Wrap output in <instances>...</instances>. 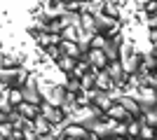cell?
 <instances>
[{
  "mask_svg": "<svg viewBox=\"0 0 157 140\" xmlns=\"http://www.w3.org/2000/svg\"><path fill=\"white\" fill-rule=\"evenodd\" d=\"M105 73H108V77L113 80L115 89L127 87L129 77H127V73H124V68H122V63H120V61H108V66H105Z\"/></svg>",
  "mask_w": 157,
  "mask_h": 140,
  "instance_id": "cell-1",
  "label": "cell"
},
{
  "mask_svg": "<svg viewBox=\"0 0 157 140\" xmlns=\"http://www.w3.org/2000/svg\"><path fill=\"white\" fill-rule=\"evenodd\" d=\"M21 93H24V100L31 103V105H42V96H40L38 89V77H28L26 84L21 87Z\"/></svg>",
  "mask_w": 157,
  "mask_h": 140,
  "instance_id": "cell-2",
  "label": "cell"
},
{
  "mask_svg": "<svg viewBox=\"0 0 157 140\" xmlns=\"http://www.w3.org/2000/svg\"><path fill=\"white\" fill-rule=\"evenodd\" d=\"M40 114L45 117L52 126H56V124H63V119H66V114L61 112V107H54V105H47V103H42L40 105Z\"/></svg>",
  "mask_w": 157,
  "mask_h": 140,
  "instance_id": "cell-3",
  "label": "cell"
},
{
  "mask_svg": "<svg viewBox=\"0 0 157 140\" xmlns=\"http://www.w3.org/2000/svg\"><path fill=\"white\" fill-rule=\"evenodd\" d=\"M85 59L89 61V66L94 68V73L105 70V66H108V56L103 54V49H89V54H85Z\"/></svg>",
  "mask_w": 157,
  "mask_h": 140,
  "instance_id": "cell-4",
  "label": "cell"
},
{
  "mask_svg": "<svg viewBox=\"0 0 157 140\" xmlns=\"http://www.w3.org/2000/svg\"><path fill=\"white\" fill-rule=\"evenodd\" d=\"M124 42V35L120 33V35H115V38H110V40L105 42V47H103V54L108 56V61H120V45Z\"/></svg>",
  "mask_w": 157,
  "mask_h": 140,
  "instance_id": "cell-5",
  "label": "cell"
},
{
  "mask_svg": "<svg viewBox=\"0 0 157 140\" xmlns=\"http://www.w3.org/2000/svg\"><path fill=\"white\" fill-rule=\"evenodd\" d=\"M122 68H124L127 77H134L138 73V68H141V52H134L131 56H124V59H120Z\"/></svg>",
  "mask_w": 157,
  "mask_h": 140,
  "instance_id": "cell-6",
  "label": "cell"
},
{
  "mask_svg": "<svg viewBox=\"0 0 157 140\" xmlns=\"http://www.w3.org/2000/svg\"><path fill=\"white\" fill-rule=\"evenodd\" d=\"M94 89H98V91H115V84H113V80L108 77V73L105 70H98V73H94Z\"/></svg>",
  "mask_w": 157,
  "mask_h": 140,
  "instance_id": "cell-7",
  "label": "cell"
},
{
  "mask_svg": "<svg viewBox=\"0 0 157 140\" xmlns=\"http://www.w3.org/2000/svg\"><path fill=\"white\" fill-rule=\"evenodd\" d=\"M92 105L101 107L103 112H108L113 105H115V100H113V96L108 91H98V89H94V100H92Z\"/></svg>",
  "mask_w": 157,
  "mask_h": 140,
  "instance_id": "cell-8",
  "label": "cell"
},
{
  "mask_svg": "<svg viewBox=\"0 0 157 140\" xmlns=\"http://www.w3.org/2000/svg\"><path fill=\"white\" fill-rule=\"evenodd\" d=\"M89 131L85 126H80V124H68L63 128V138H78V140H89Z\"/></svg>",
  "mask_w": 157,
  "mask_h": 140,
  "instance_id": "cell-9",
  "label": "cell"
},
{
  "mask_svg": "<svg viewBox=\"0 0 157 140\" xmlns=\"http://www.w3.org/2000/svg\"><path fill=\"white\" fill-rule=\"evenodd\" d=\"M105 119H113V121H129V119H131V114L127 112V110L120 105V103H115V105H113L110 110L105 112Z\"/></svg>",
  "mask_w": 157,
  "mask_h": 140,
  "instance_id": "cell-10",
  "label": "cell"
},
{
  "mask_svg": "<svg viewBox=\"0 0 157 140\" xmlns=\"http://www.w3.org/2000/svg\"><path fill=\"white\" fill-rule=\"evenodd\" d=\"M61 52H63V56H71V59H75V61H80V59H82V52H80L78 42L61 40Z\"/></svg>",
  "mask_w": 157,
  "mask_h": 140,
  "instance_id": "cell-11",
  "label": "cell"
},
{
  "mask_svg": "<svg viewBox=\"0 0 157 140\" xmlns=\"http://www.w3.org/2000/svg\"><path fill=\"white\" fill-rule=\"evenodd\" d=\"M17 112H19L24 119H31V121H33V119L40 114V105H31V103H26V100H24V103L17 107Z\"/></svg>",
  "mask_w": 157,
  "mask_h": 140,
  "instance_id": "cell-12",
  "label": "cell"
},
{
  "mask_svg": "<svg viewBox=\"0 0 157 140\" xmlns=\"http://www.w3.org/2000/svg\"><path fill=\"white\" fill-rule=\"evenodd\" d=\"M33 131H35L38 135H49L52 133V124H49L42 114H38V117L33 119Z\"/></svg>",
  "mask_w": 157,
  "mask_h": 140,
  "instance_id": "cell-13",
  "label": "cell"
},
{
  "mask_svg": "<svg viewBox=\"0 0 157 140\" xmlns=\"http://www.w3.org/2000/svg\"><path fill=\"white\" fill-rule=\"evenodd\" d=\"M80 19H82V14L78 12H63L59 21L63 23V28H80Z\"/></svg>",
  "mask_w": 157,
  "mask_h": 140,
  "instance_id": "cell-14",
  "label": "cell"
},
{
  "mask_svg": "<svg viewBox=\"0 0 157 140\" xmlns=\"http://www.w3.org/2000/svg\"><path fill=\"white\" fill-rule=\"evenodd\" d=\"M54 66L59 68L61 73H66V75H73V70H75V66H78V61L75 59H71V56H61Z\"/></svg>",
  "mask_w": 157,
  "mask_h": 140,
  "instance_id": "cell-15",
  "label": "cell"
},
{
  "mask_svg": "<svg viewBox=\"0 0 157 140\" xmlns=\"http://www.w3.org/2000/svg\"><path fill=\"white\" fill-rule=\"evenodd\" d=\"M141 117H131L129 121H127V138H131V140H138V133H141Z\"/></svg>",
  "mask_w": 157,
  "mask_h": 140,
  "instance_id": "cell-16",
  "label": "cell"
},
{
  "mask_svg": "<svg viewBox=\"0 0 157 140\" xmlns=\"http://www.w3.org/2000/svg\"><path fill=\"white\" fill-rule=\"evenodd\" d=\"M80 28H82L85 33H89V35H96L98 33V31H96V21H94L92 14H82V19H80Z\"/></svg>",
  "mask_w": 157,
  "mask_h": 140,
  "instance_id": "cell-17",
  "label": "cell"
},
{
  "mask_svg": "<svg viewBox=\"0 0 157 140\" xmlns=\"http://www.w3.org/2000/svg\"><path fill=\"white\" fill-rule=\"evenodd\" d=\"M78 107H80L78 96H71V93H68V98H66V100H63V105H61V112L68 117V114H73L75 110H78Z\"/></svg>",
  "mask_w": 157,
  "mask_h": 140,
  "instance_id": "cell-18",
  "label": "cell"
},
{
  "mask_svg": "<svg viewBox=\"0 0 157 140\" xmlns=\"http://www.w3.org/2000/svg\"><path fill=\"white\" fill-rule=\"evenodd\" d=\"M63 89L71 96H78V93H82V87H80V80L78 77H73V75H68V80H66V84H63Z\"/></svg>",
  "mask_w": 157,
  "mask_h": 140,
  "instance_id": "cell-19",
  "label": "cell"
},
{
  "mask_svg": "<svg viewBox=\"0 0 157 140\" xmlns=\"http://www.w3.org/2000/svg\"><path fill=\"white\" fill-rule=\"evenodd\" d=\"M7 100H10V105L17 110V107L24 103V93H21V89H10V96H7Z\"/></svg>",
  "mask_w": 157,
  "mask_h": 140,
  "instance_id": "cell-20",
  "label": "cell"
},
{
  "mask_svg": "<svg viewBox=\"0 0 157 140\" xmlns=\"http://www.w3.org/2000/svg\"><path fill=\"white\" fill-rule=\"evenodd\" d=\"M155 138H157V128L143 124V126H141V133H138V140H155Z\"/></svg>",
  "mask_w": 157,
  "mask_h": 140,
  "instance_id": "cell-21",
  "label": "cell"
},
{
  "mask_svg": "<svg viewBox=\"0 0 157 140\" xmlns=\"http://www.w3.org/2000/svg\"><path fill=\"white\" fill-rule=\"evenodd\" d=\"M14 131H17V128H14L12 124H10V121H5V124H0V140H12Z\"/></svg>",
  "mask_w": 157,
  "mask_h": 140,
  "instance_id": "cell-22",
  "label": "cell"
},
{
  "mask_svg": "<svg viewBox=\"0 0 157 140\" xmlns=\"http://www.w3.org/2000/svg\"><path fill=\"white\" fill-rule=\"evenodd\" d=\"M80 87H82V91H94V73L80 77Z\"/></svg>",
  "mask_w": 157,
  "mask_h": 140,
  "instance_id": "cell-23",
  "label": "cell"
},
{
  "mask_svg": "<svg viewBox=\"0 0 157 140\" xmlns=\"http://www.w3.org/2000/svg\"><path fill=\"white\" fill-rule=\"evenodd\" d=\"M105 42H108V38H105V35H101V33H96V35L92 38V49H103Z\"/></svg>",
  "mask_w": 157,
  "mask_h": 140,
  "instance_id": "cell-24",
  "label": "cell"
},
{
  "mask_svg": "<svg viewBox=\"0 0 157 140\" xmlns=\"http://www.w3.org/2000/svg\"><path fill=\"white\" fill-rule=\"evenodd\" d=\"M61 40L75 42V40H78V28H63V33H61Z\"/></svg>",
  "mask_w": 157,
  "mask_h": 140,
  "instance_id": "cell-25",
  "label": "cell"
},
{
  "mask_svg": "<svg viewBox=\"0 0 157 140\" xmlns=\"http://www.w3.org/2000/svg\"><path fill=\"white\" fill-rule=\"evenodd\" d=\"M148 42H150L152 52H157V28L155 31H148Z\"/></svg>",
  "mask_w": 157,
  "mask_h": 140,
  "instance_id": "cell-26",
  "label": "cell"
},
{
  "mask_svg": "<svg viewBox=\"0 0 157 140\" xmlns=\"http://www.w3.org/2000/svg\"><path fill=\"white\" fill-rule=\"evenodd\" d=\"M61 2H66V5H68V2H75V0H61Z\"/></svg>",
  "mask_w": 157,
  "mask_h": 140,
  "instance_id": "cell-27",
  "label": "cell"
},
{
  "mask_svg": "<svg viewBox=\"0 0 157 140\" xmlns=\"http://www.w3.org/2000/svg\"><path fill=\"white\" fill-rule=\"evenodd\" d=\"M98 140H115V138H98Z\"/></svg>",
  "mask_w": 157,
  "mask_h": 140,
  "instance_id": "cell-28",
  "label": "cell"
},
{
  "mask_svg": "<svg viewBox=\"0 0 157 140\" xmlns=\"http://www.w3.org/2000/svg\"><path fill=\"white\" fill-rule=\"evenodd\" d=\"M152 75H157V68H155V73H152Z\"/></svg>",
  "mask_w": 157,
  "mask_h": 140,
  "instance_id": "cell-29",
  "label": "cell"
},
{
  "mask_svg": "<svg viewBox=\"0 0 157 140\" xmlns=\"http://www.w3.org/2000/svg\"><path fill=\"white\" fill-rule=\"evenodd\" d=\"M155 54H157V52H155Z\"/></svg>",
  "mask_w": 157,
  "mask_h": 140,
  "instance_id": "cell-30",
  "label": "cell"
}]
</instances>
